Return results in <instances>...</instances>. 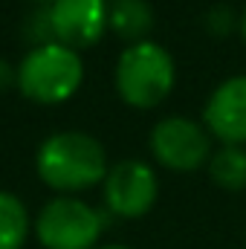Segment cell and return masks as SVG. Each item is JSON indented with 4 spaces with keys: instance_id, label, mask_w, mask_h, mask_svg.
Instances as JSON below:
<instances>
[{
    "instance_id": "obj_1",
    "label": "cell",
    "mask_w": 246,
    "mask_h": 249,
    "mask_svg": "<svg viewBox=\"0 0 246 249\" xmlns=\"http://www.w3.org/2000/svg\"><path fill=\"white\" fill-rule=\"evenodd\" d=\"M110 171L105 145L84 130H58L35 151V174L58 194L75 197L78 191L105 183Z\"/></svg>"
},
{
    "instance_id": "obj_2",
    "label": "cell",
    "mask_w": 246,
    "mask_h": 249,
    "mask_svg": "<svg viewBox=\"0 0 246 249\" xmlns=\"http://www.w3.org/2000/svg\"><path fill=\"white\" fill-rule=\"evenodd\" d=\"M113 84L127 107L154 110L174 93V84H177L174 55L157 41L130 44L122 50L116 61Z\"/></svg>"
},
{
    "instance_id": "obj_3",
    "label": "cell",
    "mask_w": 246,
    "mask_h": 249,
    "mask_svg": "<svg viewBox=\"0 0 246 249\" xmlns=\"http://www.w3.org/2000/svg\"><path fill=\"white\" fill-rule=\"evenodd\" d=\"M84 84L81 53L64 44L29 47L18 64V90L35 105H64Z\"/></svg>"
},
{
    "instance_id": "obj_4",
    "label": "cell",
    "mask_w": 246,
    "mask_h": 249,
    "mask_svg": "<svg viewBox=\"0 0 246 249\" xmlns=\"http://www.w3.org/2000/svg\"><path fill=\"white\" fill-rule=\"evenodd\" d=\"M105 212L81 197L58 194L35 214V238L44 249H99Z\"/></svg>"
},
{
    "instance_id": "obj_5",
    "label": "cell",
    "mask_w": 246,
    "mask_h": 249,
    "mask_svg": "<svg viewBox=\"0 0 246 249\" xmlns=\"http://www.w3.org/2000/svg\"><path fill=\"white\" fill-rule=\"evenodd\" d=\"M151 157L177 174L197 171L200 165H209L211 160V133L206 124L191 116H165L151 127L148 136Z\"/></svg>"
},
{
    "instance_id": "obj_6",
    "label": "cell",
    "mask_w": 246,
    "mask_h": 249,
    "mask_svg": "<svg viewBox=\"0 0 246 249\" xmlns=\"http://www.w3.org/2000/svg\"><path fill=\"white\" fill-rule=\"evenodd\" d=\"M159 197V177L154 165L145 160H122L110 165L105 183H102V200L105 209L113 217L139 220L145 217Z\"/></svg>"
},
{
    "instance_id": "obj_7",
    "label": "cell",
    "mask_w": 246,
    "mask_h": 249,
    "mask_svg": "<svg viewBox=\"0 0 246 249\" xmlns=\"http://www.w3.org/2000/svg\"><path fill=\"white\" fill-rule=\"evenodd\" d=\"M53 41L64 44L75 53L102 41L110 29V6L107 0H53L47 6Z\"/></svg>"
},
{
    "instance_id": "obj_8",
    "label": "cell",
    "mask_w": 246,
    "mask_h": 249,
    "mask_svg": "<svg viewBox=\"0 0 246 249\" xmlns=\"http://www.w3.org/2000/svg\"><path fill=\"white\" fill-rule=\"evenodd\" d=\"M203 124L220 145L246 148V72L220 81L203 107Z\"/></svg>"
},
{
    "instance_id": "obj_9",
    "label": "cell",
    "mask_w": 246,
    "mask_h": 249,
    "mask_svg": "<svg viewBox=\"0 0 246 249\" xmlns=\"http://www.w3.org/2000/svg\"><path fill=\"white\" fill-rule=\"evenodd\" d=\"M110 32L122 38L124 44H142L151 41L154 29V6L148 0H113L110 3Z\"/></svg>"
},
{
    "instance_id": "obj_10",
    "label": "cell",
    "mask_w": 246,
    "mask_h": 249,
    "mask_svg": "<svg viewBox=\"0 0 246 249\" xmlns=\"http://www.w3.org/2000/svg\"><path fill=\"white\" fill-rule=\"evenodd\" d=\"M32 214L26 209V203L0 188V249H23L32 232Z\"/></svg>"
},
{
    "instance_id": "obj_11",
    "label": "cell",
    "mask_w": 246,
    "mask_h": 249,
    "mask_svg": "<svg viewBox=\"0 0 246 249\" xmlns=\"http://www.w3.org/2000/svg\"><path fill=\"white\" fill-rule=\"evenodd\" d=\"M209 177L223 191H244L246 188V148L244 145H223L209 160Z\"/></svg>"
},
{
    "instance_id": "obj_12",
    "label": "cell",
    "mask_w": 246,
    "mask_h": 249,
    "mask_svg": "<svg viewBox=\"0 0 246 249\" xmlns=\"http://www.w3.org/2000/svg\"><path fill=\"white\" fill-rule=\"evenodd\" d=\"M18 87V67L6 58H0V93Z\"/></svg>"
},
{
    "instance_id": "obj_13",
    "label": "cell",
    "mask_w": 246,
    "mask_h": 249,
    "mask_svg": "<svg viewBox=\"0 0 246 249\" xmlns=\"http://www.w3.org/2000/svg\"><path fill=\"white\" fill-rule=\"evenodd\" d=\"M238 29H241V38H244V47H246V9L241 15V20H238Z\"/></svg>"
},
{
    "instance_id": "obj_14",
    "label": "cell",
    "mask_w": 246,
    "mask_h": 249,
    "mask_svg": "<svg viewBox=\"0 0 246 249\" xmlns=\"http://www.w3.org/2000/svg\"><path fill=\"white\" fill-rule=\"evenodd\" d=\"M99 249H130V247H122V244H105V247H99Z\"/></svg>"
},
{
    "instance_id": "obj_15",
    "label": "cell",
    "mask_w": 246,
    "mask_h": 249,
    "mask_svg": "<svg viewBox=\"0 0 246 249\" xmlns=\"http://www.w3.org/2000/svg\"><path fill=\"white\" fill-rule=\"evenodd\" d=\"M32 3H47V6H50V3H53V0H32Z\"/></svg>"
}]
</instances>
